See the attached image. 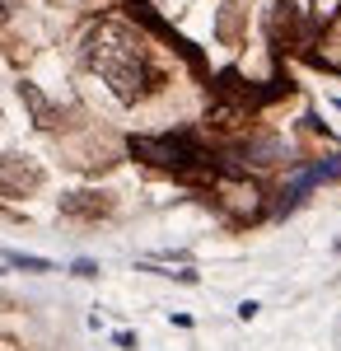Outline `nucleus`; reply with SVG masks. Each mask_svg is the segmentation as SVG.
Returning a JSON list of instances; mask_svg holds the SVG:
<instances>
[{
	"instance_id": "7",
	"label": "nucleus",
	"mask_w": 341,
	"mask_h": 351,
	"mask_svg": "<svg viewBox=\"0 0 341 351\" xmlns=\"http://www.w3.org/2000/svg\"><path fill=\"white\" fill-rule=\"evenodd\" d=\"M5 19H10V0H0V24H5Z\"/></svg>"
},
{
	"instance_id": "2",
	"label": "nucleus",
	"mask_w": 341,
	"mask_h": 351,
	"mask_svg": "<svg viewBox=\"0 0 341 351\" xmlns=\"http://www.w3.org/2000/svg\"><path fill=\"white\" fill-rule=\"evenodd\" d=\"M42 164L19 155V150H10V155H0V197H33V192L42 188Z\"/></svg>"
},
{
	"instance_id": "6",
	"label": "nucleus",
	"mask_w": 341,
	"mask_h": 351,
	"mask_svg": "<svg viewBox=\"0 0 341 351\" xmlns=\"http://www.w3.org/2000/svg\"><path fill=\"white\" fill-rule=\"evenodd\" d=\"M71 271H75V276H94V263H89V258H79V263H75Z\"/></svg>"
},
{
	"instance_id": "4",
	"label": "nucleus",
	"mask_w": 341,
	"mask_h": 351,
	"mask_svg": "<svg viewBox=\"0 0 341 351\" xmlns=\"http://www.w3.org/2000/svg\"><path fill=\"white\" fill-rule=\"evenodd\" d=\"M19 94H24V104L33 108V117H38V127H56V108L42 99V89L38 84H19Z\"/></svg>"
},
{
	"instance_id": "5",
	"label": "nucleus",
	"mask_w": 341,
	"mask_h": 351,
	"mask_svg": "<svg viewBox=\"0 0 341 351\" xmlns=\"http://www.w3.org/2000/svg\"><path fill=\"white\" fill-rule=\"evenodd\" d=\"M14 267H24V271H52V263L47 258H28V253H5Z\"/></svg>"
},
{
	"instance_id": "3",
	"label": "nucleus",
	"mask_w": 341,
	"mask_h": 351,
	"mask_svg": "<svg viewBox=\"0 0 341 351\" xmlns=\"http://www.w3.org/2000/svg\"><path fill=\"white\" fill-rule=\"evenodd\" d=\"M61 211H66V216H108L112 202H108L103 192H71V197L61 202Z\"/></svg>"
},
{
	"instance_id": "1",
	"label": "nucleus",
	"mask_w": 341,
	"mask_h": 351,
	"mask_svg": "<svg viewBox=\"0 0 341 351\" xmlns=\"http://www.w3.org/2000/svg\"><path fill=\"white\" fill-rule=\"evenodd\" d=\"M84 61L99 80L122 99V104H136L145 94V80H150V61H145V47L136 43L131 28L122 24H99L89 33V47H84Z\"/></svg>"
}]
</instances>
